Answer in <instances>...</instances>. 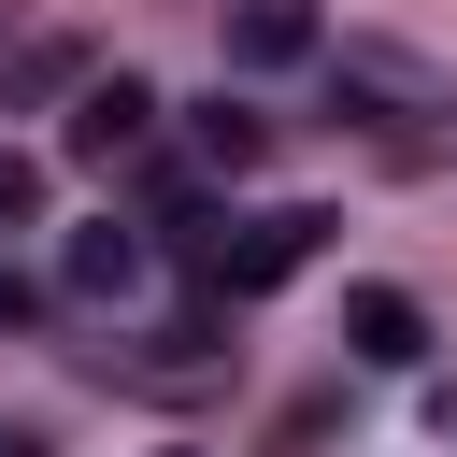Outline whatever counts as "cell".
I'll use <instances>...</instances> for the list:
<instances>
[{"label":"cell","mask_w":457,"mask_h":457,"mask_svg":"<svg viewBox=\"0 0 457 457\" xmlns=\"http://www.w3.org/2000/svg\"><path fill=\"white\" fill-rule=\"evenodd\" d=\"M0 457H43V443H29V428H0Z\"/></svg>","instance_id":"cell-10"},{"label":"cell","mask_w":457,"mask_h":457,"mask_svg":"<svg viewBox=\"0 0 457 457\" xmlns=\"http://www.w3.org/2000/svg\"><path fill=\"white\" fill-rule=\"evenodd\" d=\"M343 343H357L371 371H414V357H428V314H414L400 286H357V300H343Z\"/></svg>","instance_id":"cell-4"},{"label":"cell","mask_w":457,"mask_h":457,"mask_svg":"<svg viewBox=\"0 0 457 457\" xmlns=\"http://www.w3.org/2000/svg\"><path fill=\"white\" fill-rule=\"evenodd\" d=\"M186 143H200L214 171H257V157H271V129H257L243 100H200V114H186Z\"/></svg>","instance_id":"cell-7"},{"label":"cell","mask_w":457,"mask_h":457,"mask_svg":"<svg viewBox=\"0 0 457 457\" xmlns=\"http://www.w3.org/2000/svg\"><path fill=\"white\" fill-rule=\"evenodd\" d=\"M343 86H371V100H414V114H457V86H443L428 57H386V43H343Z\"/></svg>","instance_id":"cell-5"},{"label":"cell","mask_w":457,"mask_h":457,"mask_svg":"<svg viewBox=\"0 0 457 457\" xmlns=\"http://www.w3.org/2000/svg\"><path fill=\"white\" fill-rule=\"evenodd\" d=\"M186 257H200V286H214V300H271L286 271H314V257H328V214H314V200H271V214L200 228Z\"/></svg>","instance_id":"cell-1"},{"label":"cell","mask_w":457,"mask_h":457,"mask_svg":"<svg viewBox=\"0 0 457 457\" xmlns=\"http://www.w3.org/2000/svg\"><path fill=\"white\" fill-rule=\"evenodd\" d=\"M57 271H71L86 300H129V286H143V243H129L114 214H100V228H71V257H57Z\"/></svg>","instance_id":"cell-6"},{"label":"cell","mask_w":457,"mask_h":457,"mask_svg":"<svg viewBox=\"0 0 457 457\" xmlns=\"http://www.w3.org/2000/svg\"><path fill=\"white\" fill-rule=\"evenodd\" d=\"M314 43V0H228V71H300Z\"/></svg>","instance_id":"cell-3"},{"label":"cell","mask_w":457,"mask_h":457,"mask_svg":"<svg viewBox=\"0 0 457 457\" xmlns=\"http://www.w3.org/2000/svg\"><path fill=\"white\" fill-rule=\"evenodd\" d=\"M171 457H200V443H171Z\"/></svg>","instance_id":"cell-11"},{"label":"cell","mask_w":457,"mask_h":457,"mask_svg":"<svg viewBox=\"0 0 457 457\" xmlns=\"http://www.w3.org/2000/svg\"><path fill=\"white\" fill-rule=\"evenodd\" d=\"M143 129H157V86H143V71H100V86L71 100V157H86V171L143 157Z\"/></svg>","instance_id":"cell-2"},{"label":"cell","mask_w":457,"mask_h":457,"mask_svg":"<svg viewBox=\"0 0 457 457\" xmlns=\"http://www.w3.org/2000/svg\"><path fill=\"white\" fill-rule=\"evenodd\" d=\"M0 328H29V271L14 257H0Z\"/></svg>","instance_id":"cell-9"},{"label":"cell","mask_w":457,"mask_h":457,"mask_svg":"<svg viewBox=\"0 0 457 457\" xmlns=\"http://www.w3.org/2000/svg\"><path fill=\"white\" fill-rule=\"evenodd\" d=\"M29 214H43V157H29V143H0V228H29Z\"/></svg>","instance_id":"cell-8"}]
</instances>
